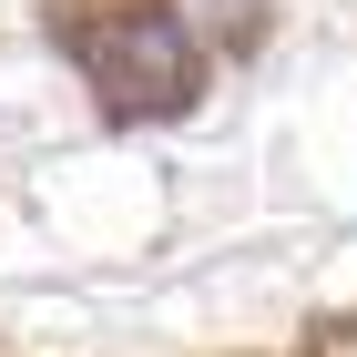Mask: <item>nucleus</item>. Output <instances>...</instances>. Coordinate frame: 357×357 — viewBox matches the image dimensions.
Wrapping results in <instances>:
<instances>
[{
    "mask_svg": "<svg viewBox=\"0 0 357 357\" xmlns=\"http://www.w3.org/2000/svg\"><path fill=\"white\" fill-rule=\"evenodd\" d=\"M82 61L102 72V82H143V72H153L164 92H184V82H194V52H184V31H164V21H133L123 41H82Z\"/></svg>",
    "mask_w": 357,
    "mask_h": 357,
    "instance_id": "obj_1",
    "label": "nucleus"
}]
</instances>
